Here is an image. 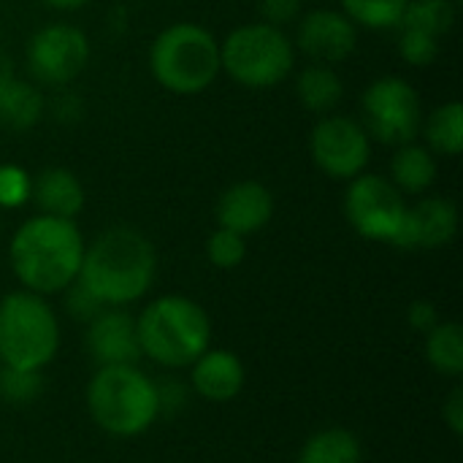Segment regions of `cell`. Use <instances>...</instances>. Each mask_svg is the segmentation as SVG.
Returning a JSON list of instances; mask_svg holds the SVG:
<instances>
[{
	"instance_id": "29",
	"label": "cell",
	"mask_w": 463,
	"mask_h": 463,
	"mask_svg": "<svg viewBox=\"0 0 463 463\" xmlns=\"http://www.w3.org/2000/svg\"><path fill=\"white\" fill-rule=\"evenodd\" d=\"M33 179L16 163L0 165V209H19L30 201Z\"/></svg>"
},
{
	"instance_id": "10",
	"label": "cell",
	"mask_w": 463,
	"mask_h": 463,
	"mask_svg": "<svg viewBox=\"0 0 463 463\" xmlns=\"http://www.w3.org/2000/svg\"><path fill=\"white\" fill-rule=\"evenodd\" d=\"M92 46L84 30L65 22H52L27 41V71L38 84L65 87L79 79L90 62Z\"/></svg>"
},
{
	"instance_id": "35",
	"label": "cell",
	"mask_w": 463,
	"mask_h": 463,
	"mask_svg": "<svg viewBox=\"0 0 463 463\" xmlns=\"http://www.w3.org/2000/svg\"><path fill=\"white\" fill-rule=\"evenodd\" d=\"M14 76H16V71H14V60H11V54L0 46V90H3Z\"/></svg>"
},
{
	"instance_id": "25",
	"label": "cell",
	"mask_w": 463,
	"mask_h": 463,
	"mask_svg": "<svg viewBox=\"0 0 463 463\" xmlns=\"http://www.w3.org/2000/svg\"><path fill=\"white\" fill-rule=\"evenodd\" d=\"M342 14L366 30H393L402 24L407 0H339Z\"/></svg>"
},
{
	"instance_id": "16",
	"label": "cell",
	"mask_w": 463,
	"mask_h": 463,
	"mask_svg": "<svg viewBox=\"0 0 463 463\" xmlns=\"http://www.w3.org/2000/svg\"><path fill=\"white\" fill-rule=\"evenodd\" d=\"M247 383V369L233 350H206L190 366V388L195 396L212 404L233 402Z\"/></svg>"
},
{
	"instance_id": "6",
	"label": "cell",
	"mask_w": 463,
	"mask_h": 463,
	"mask_svg": "<svg viewBox=\"0 0 463 463\" xmlns=\"http://www.w3.org/2000/svg\"><path fill=\"white\" fill-rule=\"evenodd\" d=\"M60 350V323L49 301L30 290L0 298V366L43 372Z\"/></svg>"
},
{
	"instance_id": "8",
	"label": "cell",
	"mask_w": 463,
	"mask_h": 463,
	"mask_svg": "<svg viewBox=\"0 0 463 463\" xmlns=\"http://www.w3.org/2000/svg\"><path fill=\"white\" fill-rule=\"evenodd\" d=\"M364 128L372 141L385 146H402L418 141L423 125V106L418 90L402 76L374 79L361 98Z\"/></svg>"
},
{
	"instance_id": "11",
	"label": "cell",
	"mask_w": 463,
	"mask_h": 463,
	"mask_svg": "<svg viewBox=\"0 0 463 463\" xmlns=\"http://www.w3.org/2000/svg\"><path fill=\"white\" fill-rule=\"evenodd\" d=\"M309 155L328 179L350 182L366 171L372 160V138L358 119L326 114L309 133Z\"/></svg>"
},
{
	"instance_id": "14",
	"label": "cell",
	"mask_w": 463,
	"mask_h": 463,
	"mask_svg": "<svg viewBox=\"0 0 463 463\" xmlns=\"http://www.w3.org/2000/svg\"><path fill=\"white\" fill-rule=\"evenodd\" d=\"M458 233V209L450 198L429 195L407 206V220L396 241L399 250H439Z\"/></svg>"
},
{
	"instance_id": "19",
	"label": "cell",
	"mask_w": 463,
	"mask_h": 463,
	"mask_svg": "<svg viewBox=\"0 0 463 463\" xmlns=\"http://www.w3.org/2000/svg\"><path fill=\"white\" fill-rule=\"evenodd\" d=\"M43 95L33 81H24L14 76L0 90V128L11 133H27L33 130L43 117Z\"/></svg>"
},
{
	"instance_id": "31",
	"label": "cell",
	"mask_w": 463,
	"mask_h": 463,
	"mask_svg": "<svg viewBox=\"0 0 463 463\" xmlns=\"http://www.w3.org/2000/svg\"><path fill=\"white\" fill-rule=\"evenodd\" d=\"M301 8H304V0H258L260 22L282 27V30H285V24L298 22Z\"/></svg>"
},
{
	"instance_id": "22",
	"label": "cell",
	"mask_w": 463,
	"mask_h": 463,
	"mask_svg": "<svg viewBox=\"0 0 463 463\" xmlns=\"http://www.w3.org/2000/svg\"><path fill=\"white\" fill-rule=\"evenodd\" d=\"M296 463H364V448L350 429L334 426L312 434Z\"/></svg>"
},
{
	"instance_id": "33",
	"label": "cell",
	"mask_w": 463,
	"mask_h": 463,
	"mask_svg": "<svg viewBox=\"0 0 463 463\" xmlns=\"http://www.w3.org/2000/svg\"><path fill=\"white\" fill-rule=\"evenodd\" d=\"M407 323H410V328H412L415 334H423V336H426V334L439 323V312H437V307H434L431 301L418 298V301H412L410 309H407Z\"/></svg>"
},
{
	"instance_id": "12",
	"label": "cell",
	"mask_w": 463,
	"mask_h": 463,
	"mask_svg": "<svg viewBox=\"0 0 463 463\" xmlns=\"http://www.w3.org/2000/svg\"><path fill=\"white\" fill-rule=\"evenodd\" d=\"M296 49H301L312 62L336 65L355 54L358 49V27L334 8H312L298 16Z\"/></svg>"
},
{
	"instance_id": "27",
	"label": "cell",
	"mask_w": 463,
	"mask_h": 463,
	"mask_svg": "<svg viewBox=\"0 0 463 463\" xmlns=\"http://www.w3.org/2000/svg\"><path fill=\"white\" fill-rule=\"evenodd\" d=\"M206 258L214 269H239L247 260V236L228 228H217L206 241Z\"/></svg>"
},
{
	"instance_id": "26",
	"label": "cell",
	"mask_w": 463,
	"mask_h": 463,
	"mask_svg": "<svg viewBox=\"0 0 463 463\" xmlns=\"http://www.w3.org/2000/svg\"><path fill=\"white\" fill-rule=\"evenodd\" d=\"M43 393V374L0 366V399L11 407H30Z\"/></svg>"
},
{
	"instance_id": "21",
	"label": "cell",
	"mask_w": 463,
	"mask_h": 463,
	"mask_svg": "<svg viewBox=\"0 0 463 463\" xmlns=\"http://www.w3.org/2000/svg\"><path fill=\"white\" fill-rule=\"evenodd\" d=\"M426 146L437 157H458L463 149V103L448 100L439 103L420 125Z\"/></svg>"
},
{
	"instance_id": "15",
	"label": "cell",
	"mask_w": 463,
	"mask_h": 463,
	"mask_svg": "<svg viewBox=\"0 0 463 463\" xmlns=\"http://www.w3.org/2000/svg\"><path fill=\"white\" fill-rule=\"evenodd\" d=\"M217 228L236 231L241 236H252L263 231L274 217V195L263 182L244 179L225 187L214 206Z\"/></svg>"
},
{
	"instance_id": "7",
	"label": "cell",
	"mask_w": 463,
	"mask_h": 463,
	"mask_svg": "<svg viewBox=\"0 0 463 463\" xmlns=\"http://www.w3.org/2000/svg\"><path fill=\"white\" fill-rule=\"evenodd\" d=\"M296 46L282 27L250 22L220 41V71L247 90H274L290 79Z\"/></svg>"
},
{
	"instance_id": "17",
	"label": "cell",
	"mask_w": 463,
	"mask_h": 463,
	"mask_svg": "<svg viewBox=\"0 0 463 463\" xmlns=\"http://www.w3.org/2000/svg\"><path fill=\"white\" fill-rule=\"evenodd\" d=\"M30 201L38 206V214H52L62 220H76L84 209V187L71 168L49 165L33 176Z\"/></svg>"
},
{
	"instance_id": "23",
	"label": "cell",
	"mask_w": 463,
	"mask_h": 463,
	"mask_svg": "<svg viewBox=\"0 0 463 463\" xmlns=\"http://www.w3.org/2000/svg\"><path fill=\"white\" fill-rule=\"evenodd\" d=\"M426 361L442 377L463 374V328L453 320H439L426 334Z\"/></svg>"
},
{
	"instance_id": "18",
	"label": "cell",
	"mask_w": 463,
	"mask_h": 463,
	"mask_svg": "<svg viewBox=\"0 0 463 463\" xmlns=\"http://www.w3.org/2000/svg\"><path fill=\"white\" fill-rule=\"evenodd\" d=\"M437 174H439V160L426 144L410 141L396 146L391 157V182L402 193L423 195L437 182Z\"/></svg>"
},
{
	"instance_id": "24",
	"label": "cell",
	"mask_w": 463,
	"mask_h": 463,
	"mask_svg": "<svg viewBox=\"0 0 463 463\" xmlns=\"http://www.w3.org/2000/svg\"><path fill=\"white\" fill-rule=\"evenodd\" d=\"M458 5L453 0H407L404 16L399 27L420 30L434 38H442L456 24Z\"/></svg>"
},
{
	"instance_id": "5",
	"label": "cell",
	"mask_w": 463,
	"mask_h": 463,
	"mask_svg": "<svg viewBox=\"0 0 463 463\" xmlns=\"http://www.w3.org/2000/svg\"><path fill=\"white\" fill-rule=\"evenodd\" d=\"M149 73L171 95H201L222 73L220 41L203 24L174 22L163 27L149 46Z\"/></svg>"
},
{
	"instance_id": "2",
	"label": "cell",
	"mask_w": 463,
	"mask_h": 463,
	"mask_svg": "<svg viewBox=\"0 0 463 463\" xmlns=\"http://www.w3.org/2000/svg\"><path fill=\"white\" fill-rule=\"evenodd\" d=\"M155 274V244L138 228L114 225L84 247L79 282L103 307H128L149 293Z\"/></svg>"
},
{
	"instance_id": "34",
	"label": "cell",
	"mask_w": 463,
	"mask_h": 463,
	"mask_svg": "<svg viewBox=\"0 0 463 463\" xmlns=\"http://www.w3.org/2000/svg\"><path fill=\"white\" fill-rule=\"evenodd\" d=\"M442 420H445V426L450 429V434L453 437H463V388L461 385H456L450 393H448V399H445V404H442Z\"/></svg>"
},
{
	"instance_id": "28",
	"label": "cell",
	"mask_w": 463,
	"mask_h": 463,
	"mask_svg": "<svg viewBox=\"0 0 463 463\" xmlns=\"http://www.w3.org/2000/svg\"><path fill=\"white\" fill-rule=\"evenodd\" d=\"M399 54L407 65L415 68H429L437 57H439V38L420 33V30H410V27H399Z\"/></svg>"
},
{
	"instance_id": "9",
	"label": "cell",
	"mask_w": 463,
	"mask_h": 463,
	"mask_svg": "<svg viewBox=\"0 0 463 463\" xmlns=\"http://www.w3.org/2000/svg\"><path fill=\"white\" fill-rule=\"evenodd\" d=\"M345 217L361 239L396 247L407 220V201L388 176L364 171L347 182Z\"/></svg>"
},
{
	"instance_id": "37",
	"label": "cell",
	"mask_w": 463,
	"mask_h": 463,
	"mask_svg": "<svg viewBox=\"0 0 463 463\" xmlns=\"http://www.w3.org/2000/svg\"><path fill=\"white\" fill-rule=\"evenodd\" d=\"M453 3H456V5H461V0H453Z\"/></svg>"
},
{
	"instance_id": "32",
	"label": "cell",
	"mask_w": 463,
	"mask_h": 463,
	"mask_svg": "<svg viewBox=\"0 0 463 463\" xmlns=\"http://www.w3.org/2000/svg\"><path fill=\"white\" fill-rule=\"evenodd\" d=\"M157 385V402H160V415L163 412H168V415H174V412H182L184 407H187V402H190V385H184L182 380H176V377H165V380H160V383H155Z\"/></svg>"
},
{
	"instance_id": "13",
	"label": "cell",
	"mask_w": 463,
	"mask_h": 463,
	"mask_svg": "<svg viewBox=\"0 0 463 463\" xmlns=\"http://www.w3.org/2000/svg\"><path fill=\"white\" fill-rule=\"evenodd\" d=\"M84 345L98 366H128L141 358L136 317L125 307H103L87 323Z\"/></svg>"
},
{
	"instance_id": "36",
	"label": "cell",
	"mask_w": 463,
	"mask_h": 463,
	"mask_svg": "<svg viewBox=\"0 0 463 463\" xmlns=\"http://www.w3.org/2000/svg\"><path fill=\"white\" fill-rule=\"evenodd\" d=\"M46 8H54V11H79L84 8L90 0H41Z\"/></svg>"
},
{
	"instance_id": "1",
	"label": "cell",
	"mask_w": 463,
	"mask_h": 463,
	"mask_svg": "<svg viewBox=\"0 0 463 463\" xmlns=\"http://www.w3.org/2000/svg\"><path fill=\"white\" fill-rule=\"evenodd\" d=\"M84 236L76 220L35 214L24 220L8 241V263L22 290L38 296L62 293L79 279Z\"/></svg>"
},
{
	"instance_id": "20",
	"label": "cell",
	"mask_w": 463,
	"mask_h": 463,
	"mask_svg": "<svg viewBox=\"0 0 463 463\" xmlns=\"http://www.w3.org/2000/svg\"><path fill=\"white\" fill-rule=\"evenodd\" d=\"M296 95H298V103L309 114L326 117V114H334V109L342 103L345 81L331 65L312 62L296 76Z\"/></svg>"
},
{
	"instance_id": "3",
	"label": "cell",
	"mask_w": 463,
	"mask_h": 463,
	"mask_svg": "<svg viewBox=\"0 0 463 463\" xmlns=\"http://www.w3.org/2000/svg\"><path fill=\"white\" fill-rule=\"evenodd\" d=\"M141 355L163 369L193 366L212 345V320L206 309L179 293L149 301L136 317Z\"/></svg>"
},
{
	"instance_id": "30",
	"label": "cell",
	"mask_w": 463,
	"mask_h": 463,
	"mask_svg": "<svg viewBox=\"0 0 463 463\" xmlns=\"http://www.w3.org/2000/svg\"><path fill=\"white\" fill-rule=\"evenodd\" d=\"M62 296H65V312L71 315V320H76V323H90L100 309H103V304L76 279L73 285H68L65 290H62Z\"/></svg>"
},
{
	"instance_id": "4",
	"label": "cell",
	"mask_w": 463,
	"mask_h": 463,
	"mask_svg": "<svg viewBox=\"0 0 463 463\" xmlns=\"http://www.w3.org/2000/svg\"><path fill=\"white\" fill-rule=\"evenodd\" d=\"M84 399L92 423L119 439L149 431L160 418L157 385L136 364L98 366L87 383Z\"/></svg>"
}]
</instances>
